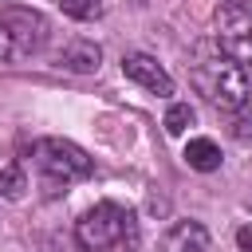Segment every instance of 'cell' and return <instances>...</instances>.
<instances>
[{"label": "cell", "mask_w": 252, "mask_h": 252, "mask_svg": "<svg viewBox=\"0 0 252 252\" xmlns=\"http://www.w3.org/2000/svg\"><path fill=\"white\" fill-rule=\"evenodd\" d=\"M75 240L87 252H110V248H134L138 244V228L134 217L126 209H118L114 201H98L94 209H87L75 224Z\"/></svg>", "instance_id": "obj_1"}, {"label": "cell", "mask_w": 252, "mask_h": 252, "mask_svg": "<svg viewBox=\"0 0 252 252\" xmlns=\"http://www.w3.org/2000/svg\"><path fill=\"white\" fill-rule=\"evenodd\" d=\"M47 20L35 8L4 4L0 8V63H24L47 43Z\"/></svg>", "instance_id": "obj_2"}, {"label": "cell", "mask_w": 252, "mask_h": 252, "mask_svg": "<svg viewBox=\"0 0 252 252\" xmlns=\"http://www.w3.org/2000/svg\"><path fill=\"white\" fill-rule=\"evenodd\" d=\"M193 87L220 110H240L248 102V75L240 63L217 55V59H205L193 67Z\"/></svg>", "instance_id": "obj_3"}, {"label": "cell", "mask_w": 252, "mask_h": 252, "mask_svg": "<svg viewBox=\"0 0 252 252\" xmlns=\"http://www.w3.org/2000/svg\"><path fill=\"white\" fill-rule=\"evenodd\" d=\"M35 161L51 181H83L94 173V161L87 150H79L67 138H43L35 142Z\"/></svg>", "instance_id": "obj_4"}, {"label": "cell", "mask_w": 252, "mask_h": 252, "mask_svg": "<svg viewBox=\"0 0 252 252\" xmlns=\"http://www.w3.org/2000/svg\"><path fill=\"white\" fill-rule=\"evenodd\" d=\"M217 47L232 63H252V4H220L217 8Z\"/></svg>", "instance_id": "obj_5"}, {"label": "cell", "mask_w": 252, "mask_h": 252, "mask_svg": "<svg viewBox=\"0 0 252 252\" xmlns=\"http://www.w3.org/2000/svg\"><path fill=\"white\" fill-rule=\"evenodd\" d=\"M122 75H126L130 83L146 87L150 94H173V79H169V71H165L154 55H142V51L122 55Z\"/></svg>", "instance_id": "obj_6"}, {"label": "cell", "mask_w": 252, "mask_h": 252, "mask_svg": "<svg viewBox=\"0 0 252 252\" xmlns=\"http://www.w3.org/2000/svg\"><path fill=\"white\" fill-rule=\"evenodd\" d=\"M161 252H209V228L197 220H181L161 236Z\"/></svg>", "instance_id": "obj_7"}, {"label": "cell", "mask_w": 252, "mask_h": 252, "mask_svg": "<svg viewBox=\"0 0 252 252\" xmlns=\"http://www.w3.org/2000/svg\"><path fill=\"white\" fill-rule=\"evenodd\" d=\"M102 63V47L94 39H71L63 51H59V67L75 71V75H87V71H98Z\"/></svg>", "instance_id": "obj_8"}, {"label": "cell", "mask_w": 252, "mask_h": 252, "mask_svg": "<svg viewBox=\"0 0 252 252\" xmlns=\"http://www.w3.org/2000/svg\"><path fill=\"white\" fill-rule=\"evenodd\" d=\"M185 161H189V169H197V173H213V169H220V146H217L213 138H193V142L185 146Z\"/></svg>", "instance_id": "obj_9"}, {"label": "cell", "mask_w": 252, "mask_h": 252, "mask_svg": "<svg viewBox=\"0 0 252 252\" xmlns=\"http://www.w3.org/2000/svg\"><path fill=\"white\" fill-rule=\"evenodd\" d=\"M24 193H28V177H24L20 161L4 165V169H0V197H4V201H24Z\"/></svg>", "instance_id": "obj_10"}, {"label": "cell", "mask_w": 252, "mask_h": 252, "mask_svg": "<svg viewBox=\"0 0 252 252\" xmlns=\"http://www.w3.org/2000/svg\"><path fill=\"white\" fill-rule=\"evenodd\" d=\"M193 126V110H189V102H173L169 110H165V134H185Z\"/></svg>", "instance_id": "obj_11"}, {"label": "cell", "mask_w": 252, "mask_h": 252, "mask_svg": "<svg viewBox=\"0 0 252 252\" xmlns=\"http://www.w3.org/2000/svg\"><path fill=\"white\" fill-rule=\"evenodd\" d=\"M59 8L71 20H98L102 16V0H59Z\"/></svg>", "instance_id": "obj_12"}, {"label": "cell", "mask_w": 252, "mask_h": 252, "mask_svg": "<svg viewBox=\"0 0 252 252\" xmlns=\"http://www.w3.org/2000/svg\"><path fill=\"white\" fill-rule=\"evenodd\" d=\"M236 248L240 252H252V224H240L236 228Z\"/></svg>", "instance_id": "obj_13"}, {"label": "cell", "mask_w": 252, "mask_h": 252, "mask_svg": "<svg viewBox=\"0 0 252 252\" xmlns=\"http://www.w3.org/2000/svg\"><path fill=\"white\" fill-rule=\"evenodd\" d=\"M232 134H236V138H248V134H252V118H236Z\"/></svg>", "instance_id": "obj_14"}, {"label": "cell", "mask_w": 252, "mask_h": 252, "mask_svg": "<svg viewBox=\"0 0 252 252\" xmlns=\"http://www.w3.org/2000/svg\"><path fill=\"white\" fill-rule=\"evenodd\" d=\"M224 4H236V8H244V4H252V0H224Z\"/></svg>", "instance_id": "obj_15"}]
</instances>
